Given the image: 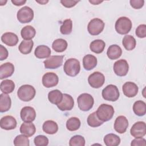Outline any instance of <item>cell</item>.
<instances>
[{
	"label": "cell",
	"instance_id": "7402d4cb",
	"mask_svg": "<svg viewBox=\"0 0 146 146\" xmlns=\"http://www.w3.org/2000/svg\"><path fill=\"white\" fill-rule=\"evenodd\" d=\"M35 132V126L31 122H24L20 127V132L27 137L33 136Z\"/></svg>",
	"mask_w": 146,
	"mask_h": 146
},
{
	"label": "cell",
	"instance_id": "bcb514c9",
	"mask_svg": "<svg viewBox=\"0 0 146 146\" xmlns=\"http://www.w3.org/2000/svg\"><path fill=\"white\" fill-rule=\"evenodd\" d=\"M9 55L8 51L2 44L0 45V60H3L6 59Z\"/></svg>",
	"mask_w": 146,
	"mask_h": 146
},
{
	"label": "cell",
	"instance_id": "c3c4849f",
	"mask_svg": "<svg viewBox=\"0 0 146 146\" xmlns=\"http://www.w3.org/2000/svg\"><path fill=\"white\" fill-rule=\"evenodd\" d=\"M89 2L93 4V5H99V3H102L103 1H95V0H93V1H89Z\"/></svg>",
	"mask_w": 146,
	"mask_h": 146
},
{
	"label": "cell",
	"instance_id": "7c38bea8",
	"mask_svg": "<svg viewBox=\"0 0 146 146\" xmlns=\"http://www.w3.org/2000/svg\"><path fill=\"white\" fill-rule=\"evenodd\" d=\"M131 135L135 138L144 137L146 134V125L144 121L135 123L130 129Z\"/></svg>",
	"mask_w": 146,
	"mask_h": 146
},
{
	"label": "cell",
	"instance_id": "f1b7e54d",
	"mask_svg": "<svg viewBox=\"0 0 146 146\" xmlns=\"http://www.w3.org/2000/svg\"><path fill=\"white\" fill-rule=\"evenodd\" d=\"M63 98V94L58 90H54L49 92L48 94V99L50 103L57 105Z\"/></svg>",
	"mask_w": 146,
	"mask_h": 146
},
{
	"label": "cell",
	"instance_id": "8d00e7d4",
	"mask_svg": "<svg viewBox=\"0 0 146 146\" xmlns=\"http://www.w3.org/2000/svg\"><path fill=\"white\" fill-rule=\"evenodd\" d=\"M87 121L88 125L91 127H98L103 123V121L100 120L98 117L96 112H94L90 114L87 117Z\"/></svg>",
	"mask_w": 146,
	"mask_h": 146
},
{
	"label": "cell",
	"instance_id": "603a6c76",
	"mask_svg": "<svg viewBox=\"0 0 146 146\" xmlns=\"http://www.w3.org/2000/svg\"><path fill=\"white\" fill-rule=\"evenodd\" d=\"M50 48L46 45L38 46L34 51L35 56L39 59H43L50 57L51 55Z\"/></svg>",
	"mask_w": 146,
	"mask_h": 146
},
{
	"label": "cell",
	"instance_id": "8fae6325",
	"mask_svg": "<svg viewBox=\"0 0 146 146\" xmlns=\"http://www.w3.org/2000/svg\"><path fill=\"white\" fill-rule=\"evenodd\" d=\"M113 68L116 75L119 76H124L128 72L129 65L126 60L120 59L115 62Z\"/></svg>",
	"mask_w": 146,
	"mask_h": 146
},
{
	"label": "cell",
	"instance_id": "484cf974",
	"mask_svg": "<svg viewBox=\"0 0 146 146\" xmlns=\"http://www.w3.org/2000/svg\"><path fill=\"white\" fill-rule=\"evenodd\" d=\"M43 131L50 135L55 134L58 130V125L57 123L53 120H46L42 125Z\"/></svg>",
	"mask_w": 146,
	"mask_h": 146
},
{
	"label": "cell",
	"instance_id": "d6986e66",
	"mask_svg": "<svg viewBox=\"0 0 146 146\" xmlns=\"http://www.w3.org/2000/svg\"><path fill=\"white\" fill-rule=\"evenodd\" d=\"M14 72V66L10 62L5 63L0 66V79L11 76Z\"/></svg>",
	"mask_w": 146,
	"mask_h": 146
},
{
	"label": "cell",
	"instance_id": "d6a6232c",
	"mask_svg": "<svg viewBox=\"0 0 146 146\" xmlns=\"http://www.w3.org/2000/svg\"><path fill=\"white\" fill-rule=\"evenodd\" d=\"M122 43L124 48L128 51L133 50L136 44V39L131 35H127L124 36L122 41Z\"/></svg>",
	"mask_w": 146,
	"mask_h": 146
},
{
	"label": "cell",
	"instance_id": "277c9868",
	"mask_svg": "<svg viewBox=\"0 0 146 146\" xmlns=\"http://www.w3.org/2000/svg\"><path fill=\"white\" fill-rule=\"evenodd\" d=\"M79 108L83 111H88L91 110L94 103V100L91 95L87 93L80 94L77 98Z\"/></svg>",
	"mask_w": 146,
	"mask_h": 146
},
{
	"label": "cell",
	"instance_id": "74e56055",
	"mask_svg": "<svg viewBox=\"0 0 146 146\" xmlns=\"http://www.w3.org/2000/svg\"><path fill=\"white\" fill-rule=\"evenodd\" d=\"M72 30V22L70 19H65L60 27V31L63 35L71 34Z\"/></svg>",
	"mask_w": 146,
	"mask_h": 146
},
{
	"label": "cell",
	"instance_id": "2e32d148",
	"mask_svg": "<svg viewBox=\"0 0 146 146\" xmlns=\"http://www.w3.org/2000/svg\"><path fill=\"white\" fill-rule=\"evenodd\" d=\"M17 120L12 116L7 115L2 117L0 120V126L2 129L5 130H11L16 128Z\"/></svg>",
	"mask_w": 146,
	"mask_h": 146
},
{
	"label": "cell",
	"instance_id": "ab89813d",
	"mask_svg": "<svg viewBox=\"0 0 146 146\" xmlns=\"http://www.w3.org/2000/svg\"><path fill=\"white\" fill-rule=\"evenodd\" d=\"M70 146H84L85 139L81 135H75L72 136L69 141Z\"/></svg>",
	"mask_w": 146,
	"mask_h": 146
},
{
	"label": "cell",
	"instance_id": "f6af8a7d",
	"mask_svg": "<svg viewBox=\"0 0 146 146\" xmlns=\"http://www.w3.org/2000/svg\"><path fill=\"white\" fill-rule=\"evenodd\" d=\"M79 2V1H74V0H62L60 3L62 5L66 7L70 8L76 5Z\"/></svg>",
	"mask_w": 146,
	"mask_h": 146
},
{
	"label": "cell",
	"instance_id": "9c48e42d",
	"mask_svg": "<svg viewBox=\"0 0 146 146\" xmlns=\"http://www.w3.org/2000/svg\"><path fill=\"white\" fill-rule=\"evenodd\" d=\"M105 77L104 75L98 71L92 73L88 78V82L91 87L94 88L101 87L104 83Z\"/></svg>",
	"mask_w": 146,
	"mask_h": 146
},
{
	"label": "cell",
	"instance_id": "44dd1931",
	"mask_svg": "<svg viewBox=\"0 0 146 146\" xmlns=\"http://www.w3.org/2000/svg\"><path fill=\"white\" fill-rule=\"evenodd\" d=\"M97 58L91 54H87L83 58V67L87 71L91 70L95 68L97 65Z\"/></svg>",
	"mask_w": 146,
	"mask_h": 146
},
{
	"label": "cell",
	"instance_id": "4fadbf2b",
	"mask_svg": "<svg viewBox=\"0 0 146 146\" xmlns=\"http://www.w3.org/2000/svg\"><path fill=\"white\" fill-rule=\"evenodd\" d=\"M74 105V101L73 98L67 94H63L62 100L56 106L60 110L62 111H66L71 110Z\"/></svg>",
	"mask_w": 146,
	"mask_h": 146
},
{
	"label": "cell",
	"instance_id": "5bb4252c",
	"mask_svg": "<svg viewBox=\"0 0 146 146\" xmlns=\"http://www.w3.org/2000/svg\"><path fill=\"white\" fill-rule=\"evenodd\" d=\"M20 116L24 122H32L36 117V112L33 107L25 106L22 108Z\"/></svg>",
	"mask_w": 146,
	"mask_h": 146
},
{
	"label": "cell",
	"instance_id": "f546056e",
	"mask_svg": "<svg viewBox=\"0 0 146 146\" xmlns=\"http://www.w3.org/2000/svg\"><path fill=\"white\" fill-rule=\"evenodd\" d=\"M103 140L104 144L107 146H117L120 143V137L113 133L106 135Z\"/></svg>",
	"mask_w": 146,
	"mask_h": 146
},
{
	"label": "cell",
	"instance_id": "b9f144b4",
	"mask_svg": "<svg viewBox=\"0 0 146 146\" xmlns=\"http://www.w3.org/2000/svg\"><path fill=\"white\" fill-rule=\"evenodd\" d=\"M136 35L140 38H144L146 36V25H140L136 29Z\"/></svg>",
	"mask_w": 146,
	"mask_h": 146
},
{
	"label": "cell",
	"instance_id": "e575fe53",
	"mask_svg": "<svg viewBox=\"0 0 146 146\" xmlns=\"http://www.w3.org/2000/svg\"><path fill=\"white\" fill-rule=\"evenodd\" d=\"M34 45L33 40H22L19 45L18 49L19 51L23 54H28L32 51Z\"/></svg>",
	"mask_w": 146,
	"mask_h": 146
},
{
	"label": "cell",
	"instance_id": "52a82bcc",
	"mask_svg": "<svg viewBox=\"0 0 146 146\" xmlns=\"http://www.w3.org/2000/svg\"><path fill=\"white\" fill-rule=\"evenodd\" d=\"M104 27V22L99 18L91 19L87 26V30L91 35H98L100 34Z\"/></svg>",
	"mask_w": 146,
	"mask_h": 146
},
{
	"label": "cell",
	"instance_id": "7dc6e473",
	"mask_svg": "<svg viewBox=\"0 0 146 146\" xmlns=\"http://www.w3.org/2000/svg\"><path fill=\"white\" fill-rule=\"evenodd\" d=\"M11 2L15 6H22L26 2V0H11Z\"/></svg>",
	"mask_w": 146,
	"mask_h": 146
},
{
	"label": "cell",
	"instance_id": "836d02e7",
	"mask_svg": "<svg viewBox=\"0 0 146 146\" xmlns=\"http://www.w3.org/2000/svg\"><path fill=\"white\" fill-rule=\"evenodd\" d=\"M1 91L4 94L11 93L15 88V84L14 82L10 79H6L1 83Z\"/></svg>",
	"mask_w": 146,
	"mask_h": 146
},
{
	"label": "cell",
	"instance_id": "6da1fadb",
	"mask_svg": "<svg viewBox=\"0 0 146 146\" xmlns=\"http://www.w3.org/2000/svg\"><path fill=\"white\" fill-rule=\"evenodd\" d=\"M63 70L66 75L70 76H75L80 70V62L75 58H70L65 62Z\"/></svg>",
	"mask_w": 146,
	"mask_h": 146
},
{
	"label": "cell",
	"instance_id": "9a60e30c",
	"mask_svg": "<svg viewBox=\"0 0 146 146\" xmlns=\"http://www.w3.org/2000/svg\"><path fill=\"white\" fill-rule=\"evenodd\" d=\"M59 78L54 72H47L42 77V84L46 88L54 87L58 84Z\"/></svg>",
	"mask_w": 146,
	"mask_h": 146
},
{
	"label": "cell",
	"instance_id": "1f68e13d",
	"mask_svg": "<svg viewBox=\"0 0 146 146\" xmlns=\"http://www.w3.org/2000/svg\"><path fill=\"white\" fill-rule=\"evenodd\" d=\"M67 42L66 40L59 38L55 40L52 44V49L57 52H62L64 51L67 48Z\"/></svg>",
	"mask_w": 146,
	"mask_h": 146
},
{
	"label": "cell",
	"instance_id": "30bf717a",
	"mask_svg": "<svg viewBox=\"0 0 146 146\" xmlns=\"http://www.w3.org/2000/svg\"><path fill=\"white\" fill-rule=\"evenodd\" d=\"M63 55L51 56L44 62V67L47 69H55L60 67L63 64Z\"/></svg>",
	"mask_w": 146,
	"mask_h": 146
},
{
	"label": "cell",
	"instance_id": "4316f807",
	"mask_svg": "<svg viewBox=\"0 0 146 146\" xmlns=\"http://www.w3.org/2000/svg\"><path fill=\"white\" fill-rule=\"evenodd\" d=\"M21 34L23 39L26 40H31L35 35V29L30 25H27L22 28Z\"/></svg>",
	"mask_w": 146,
	"mask_h": 146
},
{
	"label": "cell",
	"instance_id": "5b68a950",
	"mask_svg": "<svg viewBox=\"0 0 146 146\" xmlns=\"http://www.w3.org/2000/svg\"><path fill=\"white\" fill-rule=\"evenodd\" d=\"M132 26V22L128 18L121 17L117 19L115 27L117 33L123 35L128 33L131 30Z\"/></svg>",
	"mask_w": 146,
	"mask_h": 146
},
{
	"label": "cell",
	"instance_id": "ac0fdd59",
	"mask_svg": "<svg viewBox=\"0 0 146 146\" xmlns=\"http://www.w3.org/2000/svg\"><path fill=\"white\" fill-rule=\"evenodd\" d=\"M123 94L125 96L128 98L135 96L138 92V87L133 82H125L122 87Z\"/></svg>",
	"mask_w": 146,
	"mask_h": 146
},
{
	"label": "cell",
	"instance_id": "7a4b0ae2",
	"mask_svg": "<svg viewBox=\"0 0 146 146\" xmlns=\"http://www.w3.org/2000/svg\"><path fill=\"white\" fill-rule=\"evenodd\" d=\"M36 94L34 87L29 84L21 86L18 90L17 95L19 99L23 102H29L32 100Z\"/></svg>",
	"mask_w": 146,
	"mask_h": 146
},
{
	"label": "cell",
	"instance_id": "d4e9b609",
	"mask_svg": "<svg viewBox=\"0 0 146 146\" xmlns=\"http://www.w3.org/2000/svg\"><path fill=\"white\" fill-rule=\"evenodd\" d=\"M11 100L10 97L7 94L2 93L0 95V111L5 112L9 111L11 107Z\"/></svg>",
	"mask_w": 146,
	"mask_h": 146
},
{
	"label": "cell",
	"instance_id": "83f0119b",
	"mask_svg": "<svg viewBox=\"0 0 146 146\" xmlns=\"http://www.w3.org/2000/svg\"><path fill=\"white\" fill-rule=\"evenodd\" d=\"M106 47L105 42L102 39H96L93 40L90 45V50L96 53V54H100L102 53Z\"/></svg>",
	"mask_w": 146,
	"mask_h": 146
},
{
	"label": "cell",
	"instance_id": "d590c367",
	"mask_svg": "<svg viewBox=\"0 0 146 146\" xmlns=\"http://www.w3.org/2000/svg\"><path fill=\"white\" fill-rule=\"evenodd\" d=\"M80 121L76 117H71L66 122V128L68 131H75L80 127Z\"/></svg>",
	"mask_w": 146,
	"mask_h": 146
},
{
	"label": "cell",
	"instance_id": "60d3db41",
	"mask_svg": "<svg viewBox=\"0 0 146 146\" xmlns=\"http://www.w3.org/2000/svg\"><path fill=\"white\" fill-rule=\"evenodd\" d=\"M34 141L36 146H46L48 144V138L44 135H38L34 138Z\"/></svg>",
	"mask_w": 146,
	"mask_h": 146
},
{
	"label": "cell",
	"instance_id": "4dcf8cb0",
	"mask_svg": "<svg viewBox=\"0 0 146 146\" xmlns=\"http://www.w3.org/2000/svg\"><path fill=\"white\" fill-rule=\"evenodd\" d=\"M133 111L134 113L139 116H144L146 113V104L142 100L135 102L133 105Z\"/></svg>",
	"mask_w": 146,
	"mask_h": 146
},
{
	"label": "cell",
	"instance_id": "ba28073f",
	"mask_svg": "<svg viewBox=\"0 0 146 146\" xmlns=\"http://www.w3.org/2000/svg\"><path fill=\"white\" fill-rule=\"evenodd\" d=\"M17 17L22 23H29L33 19L34 11L30 7L23 6L18 11Z\"/></svg>",
	"mask_w": 146,
	"mask_h": 146
},
{
	"label": "cell",
	"instance_id": "ee69618b",
	"mask_svg": "<svg viewBox=\"0 0 146 146\" xmlns=\"http://www.w3.org/2000/svg\"><path fill=\"white\" fill-rule=\"evenodd\" d=\"M146 140L145 139H143V137H139V138H135L133 139L131 145L132 146H140V145H143L145 146L146 145Z\"/></svg>",
	"mask_w": 146,
	"mask_h": 146
},
{
	"label": "cell",
	"instance_id": "e0dca14e",
	"mask_svg": "<svg viewBox=\"0 0 146 146\" xmlns=\"http://www.w3.org/2000/svg\"><path fill=\"white\" fill-rule=\"evenodd\" d=\"M128 127V121L124 116H119L116 117L114 123V129L117 132L119 133L125 132Z\"/></svg>",
	"mask_w": 146,
	"mask_h": 146
},
{
	"label": "cell",
	"instance_id": "7bdbcfd3",
	"mask_svg": "<svg viewBox=\"0 0 146 146\" xmlns=\"http://www.w3.org/2000/svg\"><path fill=\"white\" fill-rule=\"evenodd\" d=\"M131 6L135 9H139L143 7L144 4V1L143 0H131L129 1Z\"/></svg>",
	"mask_w": 146,
	"mask_h": 146
},
{
	"label": "cell",
	"instance_id": "cb8c5ba5",
	"mask_svg": "<svg viewBox=\"0 0 146 146\" xmlns=\"http://www.w3.org/2000/svg\"><path fill=\"white\" fill-rule=\"evenodd\" d=\"M122 50L120 46L117 44H112L107 49V55L108 58L111 60L117 59L121 56Z\"/></svg>",
	"mask_w": 146,
	"mask_h": 146
},
{
	"label": "cell",
	"instance_id": "681fc988",
	"mask_svg": "<svg viewBox=\"0 0 146 146\" xmlns=\"http://www.w3.org/2000/svg\"><path fill=\"white\" fill-rule=\"evenodd\" d=\"M36 2H37V3H39V4H41V5H45V4H46L47 2H48V1H45V0H44V1H36Z\"/></svg>",
	"mask_w": 146,
	"mask_h": 146
},
{
	"label": "cell",
	"instance_id": "ffe728a7",
	"mask_svg": "<svg viewBox=\"0 0 146 146\" xmlns=\"http://www.w3.org/2000/svg\"><path fill=\"white\" fill-rule=\"evenodd\" d=\"M18 36L11 32H7L4 33L1 36L2 42L5 44L9 46H14L18 42Z\"/></svg>",
	"mask_w": 146,
	"mask_h": 146
},
{
	"label": "cell",
	"instance_id": "f35d334b",
	"mask_svg": "<svg viewBox=\"0 0 146 146\" xmlns=\"http://www.w3.org/2000/svg\"><path fill=\"white\" fill-rule=\"evenodd\" d=\"M14 144L15 146L19 145H24V146H29L30 145L29 139L28 137L22 134L19 135L15 137L14 140Z\"/></svg>",
	"mask_w": 146,
	"mask_h": 146
},
{
	"label": "cell",
	"instance_id": "f907efd6",
	"mask_svg": "<svg viewBox=\"0 0 146 146\" xmlns=\"http://www.w3.org/2000/svg\"><path fill=\"white\" fill-rule=\"evenodd\" d=\"M6 2H7V1H0V5L3 6L5 5Z\"/></svg>",
	"mask_w": 146,
	"mask_h": 146
},
{
	"label": "cell",
	"instance_id": "3957f363",
	"mask_svg": "<svg viewBox=\"0 0 146 146\" xmlns=\"http://www.w3.org/2000/svg\"><path fill=\"white\" fill-rule=\"evenodd\" d=\"M99 119L102 121H107L112 119L115 111L113 107L107 104H102L96 111Z\"/></svg>",
	"mask_w": 146,
	"mask_h": 146
},
{
	"label": "cell",
	"instance_id": "8992f818",
	"mask_svg": "<svg viewBox=\"0 0 146 146\" xmlns=\"http://www.w3.org/2000/svg\"><path fill=\"white\" fill-rule=\"evenodd\" d=\"M103 98L108 101L115 102L119 98V91L117 87L113 84L107 86L102 92Z\"/></svg>",
	"mask_w": 146,
	"mask_h": 146
}]
</instances>
